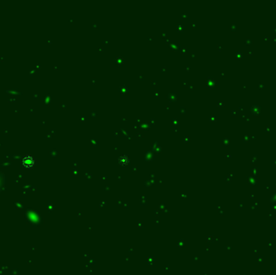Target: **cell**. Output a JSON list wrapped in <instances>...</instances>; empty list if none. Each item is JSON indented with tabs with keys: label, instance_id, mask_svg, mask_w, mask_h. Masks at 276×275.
<instances>
[{
	"label": "cell",
	"instance_id": "6da1fadb",
	"mask_svg": "<svg viewBox=\"0 0 276 275\" xmlns=\"http://www.w3.org/2000/svg\"><path fill=\"white\" fill-rule=\"evenodd\" d=\"M22 163H23V166L29 168V167H32V165H34L35 160H34V158L31 157V156H26V157H24L23 158Z\"/></svg>",
	"mask_w": 276,
	"mask_h": 275
}]
</instances>
